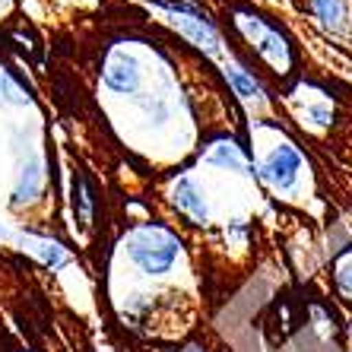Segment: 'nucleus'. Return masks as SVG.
I'll return each mask as SVG.
<instances>
[{
	"mask_svg": "<svg viewBox=\"0 0 352 352\" xmlns=\"http://www.w3.org/2000/svg\"><path fill=\"white\" fill-rule=\"evenodd\" d=\"M178 251H181V238L168 226H159V222H146V226L133 229L131 238H127V254L149 276L172 270V263L178 261Z\"/></svg>",
	"mask_w": 352,
	"mask_h": 352,
	"instance_id": "obj_1",
	"label": "nucleus"
},
{
	"mask_svg": "<svg viewBox=\"0 0 352 352\" xmlns=\"http://www.w3.org/2000/svg\"><path fill=\"white\" fill-rule=\"evenodd\" d=\"M238 29L254 41V48H257L261 58H267L276 70H289L292 54H289L286 38H283L276 29H270V25L263 23V19H257V16H238Z\"/></svg>",
	"mask_w": 352,
	"mask_h": 352,
	"instance_id": "obj_2",
	"label": "nucleus"
},
{
	"mask_svg": "<svg viewBox=\"0 0 352 352\" xmlns=\"http://www.w3.org/2000/svg\"><path fill=\"white\" fill-rule=\"evenodd\" d=\"M298 168H302V156L292 146H276L270 156L263 159L261 175L270 181L273 188L289 190L295 184V178H298Z\"/></svg>",
	"mask_w": 352,
	"mask_h": 352,
	"instance_id": "obj_3",
	"label": "nucleus"
},
{
	"mask_svg": "<svg viewBox=\"0 0 352 352\" xmlns=\"http://www.w3.org/2000/svg\"><path fill=\"white\" fill-rule=\"evenodd\" d=\"M102 76H105L108 89L124 92V96L140 89V64L131 58V54H124V51H115V54L108 58Z\"/></svg>",
	"mask_w": 352,
	"mask_h": 352,
	"instance_id": "obj_4",
	"label": "nucleus"
},
{
	"mask_svg": "<svg viewBox=\"0 0 352 352\" xmlns=\"http://www.w3.org/2000/svg\"><path fill=\"white\" fill-rule=\"evenodd\" d=\"M172 200L175 206H178L181 213H188L194 222H200L204 226L206 222V204H204V197H200V190H197V184L190 178H178L175 181V188H172Z\"/></svg>",
	"mask_w": 352,
	"mask_h": 352,
	"instance_id": "obj_5",
	"label": "nucleus"
},
{
	"mask_svg": "<svg viewBox=\"0 0 352 352\" xmlns=\"http://www.w3.org/2000/svg\"><path fill=\"white\" fill-rule=\"evenodd\" d=\"M206 159L213 165H222V168H232V172H248V156L241 153V146H235V143H216V146H210V153H206Z\"/></svg>",
	"mask_w": 352,
	"mask_h": 352,
	"instance_id": "obj_6",
	"label": "nucleus"
},
{
	"mask_svg": "<svg viewBox=\"0 0 352 352\" xmlns=\"http://www.w3.org/2000/svg\"><path fill=\"white\" fill-rule=\"evenodd\" d=\"M41 190V162L38 159H32V162L23 168V175H19V184H16V194H13V200L16 204H25V200H35Z\"/></svg>",
	"mask_w": 352,
	"mask_h": 352,
	"instance_id": "obj_7",
	"label": "nucleus"
},
{
	"mask_svg": "<svg viewBox=\"0 0 352 352\" xmlns=\"http://www.w3.org/2000/svg\"><path fill=\"white\" fill-rule=\"evenodd\" d=\"M25 245H29V251H32V254H38L41 261L48 263V267H64V263H67L64 248H60L58 241H48V238L25 235Z\"/></svg>",
	"mask_w": 352,
	"mask_h": 352,
	"instance_id": "obj_8",
	"label": "nucleus"
},
{
	"mask_svg": "<svg viewBox=\"0 0 352 352\" xmlns=\"http://www.w3.org/2000/svg\"><path fill=\"white\" fill-rule=\"evenodd\" d=\"M311 10L324 25H340L343 23V13H346L343 0H311Z\"/></svg>",
	"mask_w": 352,
	"mask_h": 352,
	"instance_id": "obj_9",
	"label": "nucleus"
},
{
	"mask_svg": "<svg viewBox=\"0 0 352 352\" xmlns=\"http://www.w3.org/2000/svg\"><path fill=\"white\" fill-rule=\"evenodd\" d=\"M74 206H80V222H92V190L82 175L74 178Z\"/></svg>",
	"mask_w": 352,
	"mask_h": 352,
	"instance_id": "obj_10",
	"label": "nucleus"
},
{
	"mask_svg": "<svg viewBox=\"0 0 352 352\" xmlns=\"http://www.w3.org/2000/svg\"><path fill=\"white\" fill-rule=\"evenodd\" d=\"M229 82L238 89V96H245V98L261 96V86H257V80H254V76H248V74H241L238 67H229Z\"/></svg>",
	"mask_w": 352,
	"mask_h": 352,
	"instance_id": "obj_11",
	"label": "nucleus"
},
{
	"mask_svg": "<svg viewBox=\"0 0 352 352\" xmlns=\"http://www.w3.org/2000/svg\"><path fill=\"white\" fill-rule=\"evenodd\" d=\"M3 86H7V80H3V70H0V92H3Z\"/></svg>",
	"mask_w": 352,
	"mask_h": 352,
	"instance_id": "obj_12",
	"label": "nucleus"
}]
</instances>
